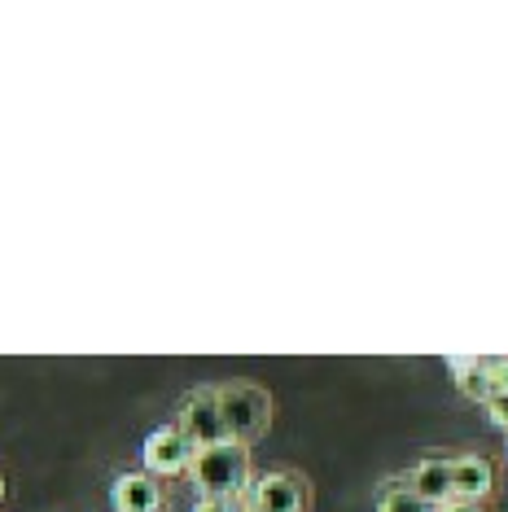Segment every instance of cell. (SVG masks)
I'll use <instances>...</instances> for the list:
<instances>
[{
    "label": "cell",
    "mask_w": 508,
    "mask_h": 512,
    "mask_svg": "<svg viewBox=\"0 0 508 512\" xmlns=\"http://www.w3.org/2000/svg\"><path fill=\"white\" fill-rule=\"evenodd\" d=\"M193 482H198L202 495H215V499H237L250 491V447L241 442H215V447H202L193 451V464H189Z\"/></svg>",
    "instance_id": "1"
},
{
    "label": "cell",
    "mask_w": 508,
    "mask_h": 512,
    "mask_svg": "<svg viewBox=\"0 0 508 512\" xmlns=\"http://www.w3.org/2000/svg\"><path fill=\"white\" fill-rule=\"evenodd\" d=\"M219 416H224V434L228 442L250 447L254 438H263L272 429V394L250 381H233V386H219Z\"/></svg>",
    "instance_id": "2"
},
{
    "label": "cell",
    "mask_w": 508,
    "mask_h": 512,
    "mask_svg": "<svg viewBox=\"0 0 508 512\" xmlns=\"http://www.w3.org/2000/svg\"><path fill=\"white\" fill-rule=\"evenodd\" d=\"M250 512H307L311 508V486L303 473L290 469H272L263 477H254L246 491Z\"/></svg>",
    "instance_id": "3"
},
{
    "label": "cell",
    "mask_w": 508,
    "mask_h": 512,
    "mask_svg": "<svg viewBox=\"0 0 508 512\" xmlns=\"http://www.w3.org/2000/svg\"><path fill=\"white\" fill-rule=\"evenodd\" d=\"M176 429H180L184 438H189V447H193V451L215 447V442H228V434H224V416H219V399H215V386L193 390L189 399L180 403Z\"/></svg>",
    "instance_id": "4"
},
{
    "label": "cell",
    "mask_w": 508,
    "mask_h": 512,
    "mask_svg": "<svg viewBox=\"0 0 508 512\" xmlns=\"http://www.w3.org/2000/svg\"><path fill=\"white\" fill-rule=\"evenodd\" d=\"M447 368H452L456 377V390L465 394V399H478L487 403L495 394L508 390V359H495V355H452L447 359Z\"/></svg>",
    "instance_id": "5"
},
{
    "label": "cell",
    "mask_w": 508,
    "mask_h": 512,
    "mask_svg": "<svg viewBox=\"0 0 508 512\" xmlns=\"http://www.w3.org/2000/svg\"><path fill=\"white\" fill-rule=\"evenodd\" d=\"M145 473L149 477H171V473H184L193 464V447H189V438L180 434L176 425H163V429H154V434L145 438Z\"/></svg>",
    "instance_id": "6"
},
{
    "label": "cell",
    "mask_w": 508,
    "mask_h": 512,
    "mask_svg": "<svg viewBox=\"0 0 508 512\" xmlns=\"http://www.w3.org/2000/svg\"><path fill=\"white\" fill-rule=\"evenodd\" d=\"M163 482L149 477L145 469L136 473H119L110 486V504L114 512H163Z\"/></svg>",
    "instance_id": "7"
},
{
    "label": "cell",
    "mask_w": 508,
    "mask_h": 512,
    "mask_svg": "<svg viewBox=\"0 0 508 512\" xmlns=\"http://www.w3.org/2000/svg\"><path fill=\"white\" fill-rule=\"evenodd\" d=\"M500 486L495 477V464L487 456H460L452 460V499H465V504H487Z\"/></svg>",
    "instance_id": "8"
},
{
    "label": "cell",
    "mask_w": 508,
    "mask_h": 512,
    "mask_svg": "<svg viewBox=\"0 0 508 512\" xmlns=\"http://www.w3.org/2000/svg\"><path fill=\"white\" fill-rule=\"evenodd\" d=\"M403 482H408V491L417 495L421 504L443 508L447 499H452V460H443V456L421 460L412 473H403Z\"/></svg>",
    "instance_id": "9"
},
{
    "label": "cell",
    "mask_w": 508,
    "mask_h": 512,
    "mask_svg": "<svg viewBox=\"0 0 508 512\" xmlns=\"http://www.w3.org/2000/svg\"><path fill=\"white\" fill-rule=\"evenodd\" d=\"M377 512H438L430 504H421L417 495L408 491V482L403 477H390L386 486H381V499H377Z\"/></svg>",
    "instance_id": "10"
},
{
    "label": "cell",
    "mask_w": 508,
    "mask_h": 512,
    "mask_svg": "<svg viewBox=\"0 0 508 512\" xmlns=\"http://www.w3.org/2000/svg\"><path fill=\"white\" fill-rule=\"evenodd\" d=\"M189 512H250V508H246V495H237V499H215V495H198V504H193Z\"/></svg>",
    "instance_id": "11"
},
{
    "label": "cell",
    "mask_w": 508,
    "mask_h": 512,
    "mask_svg": "<svg viewBox=\"0 0 508 512\" xmlns=\"http://www.w3.org/2000/svg\"><path fill=\"white\" fill-rule=\"evenodd\" d=\"M482 407H487L491 425H495V429H504V434H508V390H504V394H495V399H487Z\"/></svg>",
    "instance_id": "12"
},
{
    "label": "cell",
    "mask_w": 508,
    "mask_h": 512,
    "mask_svg": "<svg viewBox=\"0 0 508 512\" xmlns=\"http://www.w3.org/2000/svg\"><path fill=\"white\" fill-rule=\"evenodd\" d=\"M438 512H487V504H465V499H447Z\"/></svg>",
    "instance_id": "13"
},
{
    "label": "cell",
    "mask_w": 508,
    "mask_h": 512,
    "mask_svg": "<svg viewBox=\"0 0 508 512\" xmlns=\"http://www.w3.org/2000/svg\"><path fill=\"white\" fill-rule=\"evenodd\" d=\"M0 499H5V482H0Z\"/></svg>",
    "instance_id": "14"
}]
</instances>
